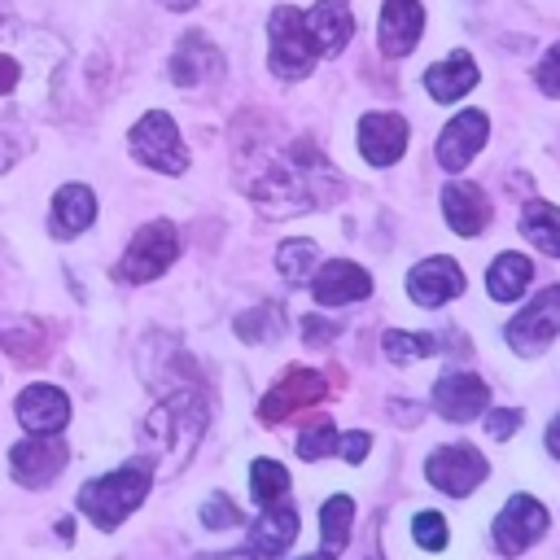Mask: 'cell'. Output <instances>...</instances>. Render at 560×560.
Here are the masks:
<instances>
[{"label":"cell","mask_w":560,"mask_h":560,"mask_svg":"<svg viewBox=\"0 0 560 560\" xmlns=\"http://www.w3.org/2000/svg\"><path fill=\"white\" fill-rule=\"evenodd\" d=\"M337 171L324 162V153L311 140H289V144H267L249 162L245 192L267 210V214H302L315 206H328L341 197Z\"/></svg>","instance_id":"obj_1"},{"label":"cell","mask_w":560,"mask_h":560,"mask_svg":"<svg viewBox=\"0 0 560 560\" xmlns=\"http://www.w3.org/2000/svg\"><path fill=\"white\" fill-rule=\"evenodd\" d=\"M206 420H210V407L197 389H175L171 398H162L140 424V438L153 451L149 468L179 472L188 464V455L197 451V442L206 438Z\"/></svg>","instance_id":"obj_2"},{"label":"cell","mask_w":560,"mask_h":560,"mask_svg":"<svg viewBox=\"0 0 560 560\" xmlns=\"http://www.w3.org/2000/svg\"><path fill=\"white\" fill-rule=\"evenodd\" d=\"M149 481H153V468L149 464H127V468H114L96 481H88L79 490V512H88L101 529H118L149 494Z\"/></svg>","instance_id":"obj_3"},{"label":"cell","mask_w":560,"mask_h":560,"mask_svg":"<svg viewBox=\"0 0 560 560\" xmlns=\"http://www.w3.org/2000/svg\"><path fill=\"white\" fill-rule=\"evenodd\" d=\"M267 31H271V70L280 79H302L311 74L319 48L306 31V13L293 9V4H276L271 18H267Z\"/></svg>","instance_id":"obj_4"},{"label":"cell","mask_w":560,"mask_h":560,"mask_svg":"<svg viewBox=\"0 0 560 560\" xmlns=\"http://www.w3.org/2000/svg\"><path fill=\"white\" fill-rule=\"evenodd\" d=\"M175 254H179V236H175V228H171L166 219H153V223H144V228L131 236V245H127V254L118 258L114 276H118L122 284L158 280V276L175 262Z\"/></svg>","instance_id":"obj_5"},{"label":"cell","mask_w":560,"mask_h":560,"mask_svg":"<svg viewBox=\"0 0 560 560\" xmlns=\"http://www.w3.org/2000/svg\"><path fill=\"white\" fill-rule=\"evenodd\" d=\"M131 153H136L144 166L162 171V175H184V171H188V149H184L179 127H175V118H171L166 109H149V114L131 127Z\"/></svg>","instance_id":"obj_6"},{"label":"cell","mask_w":560,"mask_h":560,"mask_svg":"<svg viewBox=\"0 0 560 560\" xmlns=\"http://www.w3.org/2000/svg\"><path fill=\"white\" fill-rule=\"evenodd\" d=\"M486 472H490L486 455H481L477 446H468V442L438 446V451L424 459V477H429V486H438V490L451 494V499L472 494V490L486 481Z\"/></svg>","instance_id":"obj_7"},{"label":"cell","mask_w":560,"mask_h":560,"mask_svg":"<svg viewBox=\"0 0 560 560\" xmlns=\"http://www.w3.org/2000/svg\"><path fill=\"white\" fill-rule=\"evenodd\" d=\"M542 534H547V508H542L534 494H512V499L499 508L494 525H490V538H494L499 556H521V551H529Z\"/></svg>","instance_id":"obj_8"},{"label":"cell","mask_w":560,"mask_h":560,"mask_svg":"<svg viewBox=\"0 0 560 560\" xmlns=\"http://www.w3.org/2000/svg\"><path fill=\"white\" fill-rule=\"evenodd\" d=\"M324 394H328V385H324V376H319L315 368H289V372L271 385V394L258 402V420H262V424H284V420H293L298 411L324 402Z\"/></svg>","instance_id":"obj_9"},{"label":"cell","mask_w":560,"mask_h":560,"mask_svg":"<svg viewBox=\"0 0 560 560\" xmlns=\"http://www.w3.org/2000/svg\"><path fill=\"white\" fill-rule=\"evenodd\" d=\"M560 332V284H547L521 315L508 319L503 337L516 354H538L542 346H551V337Z\"/></svg>","instance_id":"obj_10"},{"label":"cell","mask_w":560,"mask_h":560,"mask_svg":"<svg viewBox=\"0 0 560 560\" xmlns=\"http://www.w3.org/2000/svg\"><path fill=\"white\" fill-rule=\"evenodd\" d=\"M490 407V385L472 372H446L433 381V411L451 424H468Z\"/></svg>","instance_id":"obj_11"},{"label":"cell","mask_w":560,"mask_h":560,"mask_svg":"<svg viewBox=\"0 0 560 560\" xmlns=\"http://www.w3.org/2000/svg\"><path fill=\"white\" fill-rule=\"evenodd\" d=\"M486 136H490V118H486L481 109H459V114L442 127V136H438V166L451 171V175H459V171L481 153Z\"/></svg>","instance_id":"obj_12"},{"label":"cell","mask_w":560,"mask_h":560,"mask_svg":"<svg viewBox=\"0 0 560 560\" xmlns=\"http://www.w3.org/2000/svg\"><path fill=\"white\" fill-rule=\"evenodd\" d=\"M66 464H70V446H61L57 438H39V433L22 438V442L9 451V472H13L22 486H31V490L48 486Z\"/></svg>","instance_id":"obj_13"},{"label":"cell","mask_w":560,"mask_h":560,"mask_svg":"<svg viewBox=\"0 0 560 560\" xmlns=\"http://www.w3.org/2000/svg\"><path fill=\"white\" fill-rule=\"evenodd\" d=\"M219 74H223L219 48H214L201 31H188V35L175 44V52H171V83L184 88V92H192V88L219 83Z\"/></svg>","instance_id":"obj_14"},{"label":"cell","mask_w":560,"mask_h":560,"mask_svg":"<svg viewBox=\"0 0 560 560\" xmlns=\"http://www.w3.org/2000/svg\"><path fill=\"white\" fill-rule=\"evenodd\" d=\"M407 293H411L416 306H429V311L433 306H446L451 298L464 293V271H459L455 258L433 254V258H424V262H416L407 271Z\"/></svg>","instance_id":"obj_15"},{"label":"cell","mask_w":560,"mask_h":560,"mask_svg":"<svg viewBox=\"0 0 560 560\" xmlns=\"http://www.w3.org/2000/svg\"><path fill=\"white\" fill-rule=\"evenodd\" d=\"M298 538V512L280 499V503H267L262 516L245 529V556L249 560H280V551Z\"/></svg>","instance_id":"obj_16"},{"label":"cell","mask_w":560,"mask_h":560,"mask_svg":"<svg viewBox=\"0 0 560 560\" xmlns=\"http://www.w3.org/2000/svg\"><path fill=\"white\" fill-rule=\"evenodd\" d=\"M13 411L39 438H52V433H61L70 424V398L57 385H26L18 394V402H13Z\"/></svg>","instance_id":"obj_17"},{"label":"cell","mask_w":560,"mask_h":560,"mask_svg":"<svg viewBox=\"0 0 560 560\" xmlns=\"http://www.w3.org/2000/svg\"><path fill=\"white\" fill-rule=\"evenodd\" d=\"M407 149V118L402 114H363L359 118V153L372 166H394Z\"/></svg>","instance_id":"obj_18"},{"label":"cell","mask_w":560,"mask_h":560,"mask_svg":"<svg viewBox=\"0 0 560 560\" xmlns=\"http://www.w3.org/2000/svg\"><path fill=\"white\" fill-rule=\"evenodd\" d=\"M311 289H315L319 306H346V302H363L372 293V276L350 258H332L311 276Z\"/></svg>","instance_id":"obj_19"},{"label":"cell","mask_w":560,"mask_h":560,"mask_svg":"<svg viewBox=\"0 0 560 560\" xmlns=\"http://www.w3.org/2000/svg\"><path fill=\"white\" fill-rule=\"evenodd\" d=\"M424 31V4L420 0H385L381 22H376V39L385 57H407L420 44Z\"/></svg>","instance_id":"obj_20"},{"label":"cell","mask_w":560,"mask_h":560,"mask_svg":"<svg viewBox=\"0 0 560 560\" xmlns=\"http://www.w3.org/2000/svg\"><path fill=\"white\" fill-rule=\"evenodd\" d=\"M442 214H446L451 232L477 236V232H486V223H490V201H486V192H481L477 184L451 179V184L442 188Z\"/></svg>","instance_id":"obj_21"},{"label":"cell","mask_w":560,"mask_h":560,"mask_svg":"<svg viewBox=\"0 0 560 560\" xmlns=\"http://www.w3.org/2000/svg\"><path fill=\"white\" fill-rule=\"evenodd\" d=\"M477 61H472V52H464V48H455L451 57H442V61H433L429 70H424V92L433 96V101H442V105H451V101H459V96H468L472 88H477Z\"/></svg>","instance_id":"obj_22"},{"label":"cell","mask_w":560,"mask_h":560,"mask_svg":"<svg viewBox=\"0 0 560 560\" xmlns=\"http://www.w3.org/2000/svg\"><path fill=\"white\" fill-rule=\"evenodd\" d=\"M306 31L315 39L319 52H341L354 35V13H350V0H315V9L306 13Z\"/></svg>","instance_id":"obj_23"},{"label":"cell","mask_w":560,"mask_h":560,"mask_svg":"<svg viewBox=\"0 0 560 560\" xmlns=\"http://www.w3.org/2000/svg\"><path fill=\"white\" fill-rule=\"evenodd\" d=\"M96 219V197L88 184H61L57 197H52V214H48V228L52 236H79L88 232Z\"/></svg>","instance_id":"obj_24"},{"label":"cell","mask_w":560,"mask_h":560,"mask_svg":"<svg viewBox=\"0 0 560 560\" xmlns=\"http://www.w3.org/2000/svg\"><path fill=\"white\" fill-rule=\"evenodd\" d=\"M529 280H534V262H529L525 254L508 249V254H499V258L490 262V271H486V293H490L494 302H516V298L529 289Z\"/></svg>","instance_id":"obj_25"},{"label":"cell","mask_w":560,"mask_h":560,"mask_svg":"<svg viewBox=\"0 0 560 560\" xmlns=\"http://www.w3.org/2000/svg\"><path fill=\"white\" fill-rule=\"evenodd\" d=\"M521 236L534 241L542 254L560 258V206L551 201H529L521 210Z\"/></svg>","instance_id":"obj_26"},{"label":"cell","mask_w":560,"mask_h":560,"mask_svg":"<svg viewBox=\"0 0 560 560\" xmlns=\"http://www.w3.org/2000/svg\"><path fill=\"white\" fill-rule=\"evenodd\" d=\"M350 521H354L350 494L324 499V508H319V538H324V551H341V547L350 542Z\"/></svg>","instance_id":"obj_27"},{"label":"cell","mask_w":560,"mask_h":560,"mask_svg":"<svg viewBox=\"0 0 560 560\" xmlns=\"http://www.w3.org/2000/svg\"><path fill=\"white\" fill-rule=\"evenodd\" d=\"M280 332H284V315L276 306H254L236 319V337L249 346H271V341H280Z\"/></svg>","instance_id":"obj_28"},{"label":"cell","mask_w":560,"mask_h":560,"mask_svg":"<svg viewBox=\"0 0 560 560\" xmlns=\"http://www.w3.org/2000/svg\"><path fill=\"white\" fill-rule=\"evenodd\" d=\"M276 267H280V276L289 280V284H311V276H315V241H284L280 249H276Z\"/></svg>","instance_id":"obj_29"},{"label":"cell","mask_w":560,"mask_h":560,"mask_svg":"<svg viewBox=\"0 0 560 560\" xmlns=\"http://www.w3.org/2000/svg\"><path fill=\"white\" fill-rule=\"evenodd\" d=\"M284 490H289L284 464H276V459H254V464H249V494H254L262 508H267V503H280Z\"/></svg>","instance_id":"obj_30"},{"label":"cell","mask_w":560,"mask_h":560,"mask_svg":"<svg viewBox=\"0 0 560 560\" xmlns=\"http://www.w3.org/2000/svg\"><path fill=\"white\" fill-rule=\"evenodd\" d=\"M381 346H385V359L389 363H416V359H429L438 350L433 337H424V332H398V328H389L381 337Z\"/></svg>","instance_id":"obj_31"},{"label":"cell","mask_w":560,"mask_h":560,"mask_svg":"<svg viewBox=\"0 0 560 560\" xmlns=\"http://www.w3.org/2000/svg\"><path fill=\"white\" fill-rule=\"evenodd\" d=\"M332 446H337V429L324 416H315V424H306L302 438H298V455L302 459H324V455H332Z\"/></svg>","instance_id":"obj_32"},{"label":"cell","mask_w":560,"mask_h":560,"mask_svg":"<svg viewBox=\"0 0 560 560\" xmlns=\"http://www.w3.org/2000/svg\"><path fill=\"white\" fill-rule=\"evenodd\" d=\"M411 538H416L424 551H442V547L451 542L446 516H442V512H416V521H411Z\"/></svg>","instance_id":"obj_33"},{"label":"cell","mask_w":560,"mask_h":560,"mask_svg":"<svg viewBox=\"0 0 560 560\" xmlns=\"http://www.w3.org/2000/svg\"><path fill=\"white\" fill-rule=\"evenodd\" d=\"M201 521H206L210 529H232V525H241V512H236V503H232L228 494H210V499L201 503Z\"/></svg>","instance_id":"obj_34"},{"label":"cell","mask_w":560,"mask_h":560,"mask_svg":"<svg viewBox=\"0 0 560 560\" xmlns=\"http://www.w3.org/2000/svg\"><path fill=\"white\" fill-rule=\"evenodd\" d=\"M534 83L542 88V96H556V101H560V44L547 48V57H542L538 70H534Z\"/></svg>","instance_id":"obj_35"},{"label":"cell","mask_w":560,"mask_h":560,"mask_svg":"<svg viewBox=\"0 0 560 560\" xmlns=\"http://www.w3.org/2000/svg\"><path fill=\"white\" fill-rule=\"evenodd\" d=\"M521 407H499V411H490V420H486V433L490 438H512L516 429H521Z\"/></svg>","instance_id":"obj_36"},{"label":"cell","mask_w":560,"mask_h":560,"mask_svg":"<svg viewBox=\"0 0 560 560\" xmlns=\"http://www.w3.org/2000/svg\"><path fill=\"white\" fill-rule=\"evenodd\" d=\"M368 446H372V438H368L363 429H359V433H341V438H337V455H341V459H350V464H359V459L368 455Z\"/></svg>","instance_id":"obj_37"},{"label":"cell","mask_w":560,"mask_h":560,"mask_svg":"<svg viewBox=\"0 0 560 560\" xmlns=\"http://www.w3.org/2000/svg\"><path fill=\"white\" fill-rule=\"evenodd\" d=\"M18 83H22V70H18V61L0 52V96H9Z\"/></svg>","instance_id":"obj_38"},{"label":"cell","mask_w":560,"mask_h":560,"mask_svg":"<svg viewBox=\"0 0 560 560\" xmlns=\"http://www.w3.org/2000/svg\"><path fill=\"white\" fill-rule=\"evenodd\" d=\"M332 332H337V328H328V324H319L315 315H306V319H302V337H306V341H315V346H324V341H328Z\"/></svg>","instance_id":"obj_39"},{"label":"cell","mask_w":560,"mask_h":560,"mask_svg":"<svg viewBox=\"0 0 560 560\" xmlns=\"http://www.w3.org/2000/svg\"><path fill=\"white\" fill-rule=\"evenodd\" d=\"M547 451H551V455L560 459V416H556V420L547 424Z\"/></svg>","instance_id":"obj_40"},{"label":"cell","mask_w":560,"mask_h":560,"mask_svg":"<svg viewBox=\"0 0 560 560\" xmlns=\"http://www.w3.org/2000/svg\"><path fill=\"white\" fill-rule=\"evenodd\" d=\"M162 4H166V9H175V13H184V9H192L197 0H162Z\"/></svg>","instance_id":"obj_41"},{"label":"cell","mask_w":560,"mask_h":560,"mask_svg":"<svg viewBox=\"0 0 560 560\" xmlns=\"http://www.w3.org/2000/svg\"><path fill=\"white\" fill-rule=\"evenodd\" d=\"M197 560H249V556L241 551V556H197Z\"/></svg>","instance_id":"obj_42"},{"label":"cell","mask_w":560,"mask_h":560,"mask_svg":"<svg viewBox=\"0 0 560 560\" xmlns=\"http://www.w3.org/2000/svg\"><path fill=\"white\" fill-rule=\"evenodd\" d=\"M302 560H332V556H302Z\"/></svg>","instance_id":"obj_43"},{"label":"cell","mask_w":560,"mask_h":560,"mask_svg":"<svg viewBox=\"0 0 560 560\" xmlns=\"http://www.w3.org/2000/svg\"><path fill=\"white\" fill-rule=\"evenodd\" d=\"M0 341H4V328H0Z\"/></svg>","instance_id":"obj_44"}]
</instances>
